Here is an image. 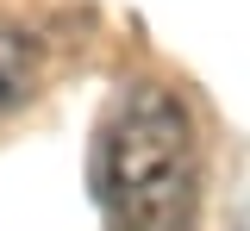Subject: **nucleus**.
Returning a JSON list of instances; mask_svg holds the SVG:
<instances>
[{
  "label": "nucleus",
  "mask_w": 250,
  "mask_h": 231,
  "mask_svg": "<svg viewBox=\"0 0 250 231\" xmlns=\"http://www.w3.org/2000/svg\"><path fill=\"white\" fill-rule=\"evenodd\" d=\"M25 88H31V44L0 25V113L25 94Z\"/></svg>",
  "instance_id": "nucleus-2"
},
{
  "label": "nucleus",
  "mask_w": 250,
  "mask_h": 231,
  "mask_svg": "<svg viewBox=\"0 0 250 231\" xmlns=\"http://www.w3.org/2000/svg\"><path fill=\"white\" fill-rule=\"evenodd\" d=\"M100 188L119 231H200V132L175 88H125L100 137Z\"/></svg>",
  "instance_id": "nucleus-1"
}]
</instances>
